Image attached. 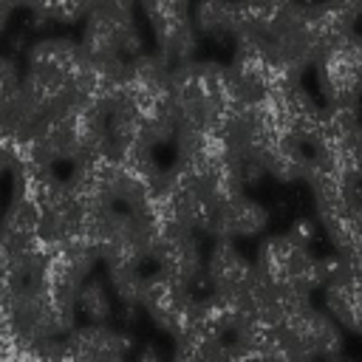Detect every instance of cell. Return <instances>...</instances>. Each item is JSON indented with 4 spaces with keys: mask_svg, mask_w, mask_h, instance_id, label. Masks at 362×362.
I'll return each mask as SVG.
<instances>
[{
    "mask_svg": "<svg viewBox=\"0 0 362 362\" xmlns=\"http://www.w3.org/2000/svg\"><path fill=\"white\" fill-rule=\"evenodd\" d=\"M192 25L206 37H235L240 25V0H201Z\"/></svg>",
    "mask_w": 362,
    "mask_h": 362,
    "instance_id": "obj_1",
    "label": "cell"
}]
</instances>
